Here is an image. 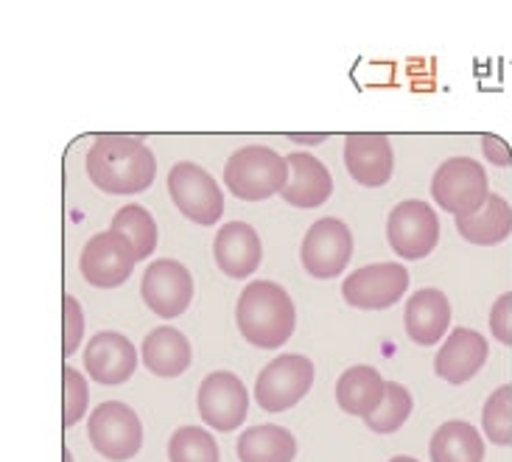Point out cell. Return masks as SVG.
Wrapping results in <instances>:
<instances>
[{"instance_id": "9c48e42d", "label": "cell", "mask_w": 512, "mask_h": 462, "mask_svg": "<svg viewBox=\"0 0 512 462\" xmlns=\"http://www.w3.org/2000/svg\"><path fill=\"white\" fill-rule=\"evenodd\" d=\"M350 258H353V233L342 219L325 216L308 227L300 247V261L311 278H339L350 264Z\"/></svg>"}, {"instance_id": "30bf717a", "label": "cell", "mask_w": 512, "mask_h": 462, "mask_svg": "<svg viewBox=\"0 0 512 462\" xmlns=\"http://www.w3.org/2000/svg\"><path fill=\"white\" fill-rule=\"evenodd\" d=\"M135 264H138V252L129 244V238L115 230H104V233L87 238L82 258H79L82 278L96 289L124 286Z\"/></svg>"}, {"instance_id": "d4e9b609", "label": "cell", "mask_w": 512, "mask_h": 462, "mask_svg": "<svg viewBox=\"0 0 512 462\" xmlns=\"http://www.w3.org/2000/svg\"><path fill=\"white\" fill-rule=\"evenodd\" d=\"M110 230L129 238V244L138 252V261L149 258L157 250V238H160L157 236V222H154V216L143 205H135V202L124 205L112 216Z\"/></svg>"}, {"instance_id": "5b68a950", "label": "cell", "mask_w": 512, "mask_h": 462, "mask_svg": "<svg viewBox=\"0 0 512 462\" xmlns=\"http://www.w3.org/2000/svg\"><path fill=\"white\" fill-rule=\"evenodd\" d=\"M314 362L300 353H280L255 378V401L263 412H286L314 387Z\"/></svg>"}, {"instance_id": "4316f807", "label": "cell", "mask_w": 512, "mask_h": 462, "mask_svg": "<svg viewBox=\"0 0 512 462\" xmlns=\"http://www.w3.org/2000/svg\"><path fill=\"white\" fill-rule=\"evenodd\" d=\"M171 462H219V446L202 426H180L168 440Z\"/></svg>"}, {"instance_id": "83f0119b", "label": "cell", "mask_w": 512, "mask_h": 462, "mask_svg": "<svg viewBox=\"0 0 512 462\" xmlns=\"http://www.w3.org/2000/svg\"><path fill=\"white\" fill-rule=\"evenodd\" d=\"M482 432L496 446H512V384L490 392L482 406Z\"/></svg>"}, {"instance_id": "484cf974", "label": "cell", "mask_w": 512, "mask_h": 462, "mask_svg": "<svg viewBox=\"0 0 512 462\" xmlns=\"http://www.w3.org/2000/svg\"><path fill=\"white\" fill-rule=\"evenodd\" d=\"M412 406H415L412 392L406 390L403 384H398V381H387L384 401H381V406H378L364 423H367V429L375 434L398 432L403 423L409 420V415H412Z\"/></svg>"}, {"instance_id": "8992f818", "label": "cell", "mask_w": 512, "mask_h": 462, "mask_svg": "<svg viewBox=\"0 0 512 462\" xmlns=\"http://www.w3.org/2000/svg\"><path fill=\"white\" fill-rule=\"evenodd\" d=\"M168 194L188 222L210 227L222 219L224 194L205 168L182 160L168 171Z\"/></svg>"}, {"instance_id": "603a6c76", "label": "cell", "mask_w": 512, "mask_h": 462, "mask_svg": "<svg viewBox=\"0 0 512 462\" xmlns=\"http://www.w3.org/2000/svg\"><path fill=\"white\" fill-rule=\"evenodd\" d=\"M431 462H485V437L468 420H445L429 443Z\"/></svg>"}, {"instance_id": "d6986e66", "label": "cell", "mask_w": 512, "mask_h": 462, "mask_svg": "<svg viewBox=\"0 0 512 462\" xmlns=\"http://www.w3.org/2000/svg\"><path fill=\"white\" fill-rule=\"evenodd\" d=\"M403 325H406V336L423 345V348H431L437 345L445 336V331L451 328V303L440 289H417L409 303H406V311H403Z\"/></svg>"}, {"instance_id": "1f68e13d", "label": "cell", "mask_w": 512, "mask_h": 462, "mask_svg": "<svg viewBox=\"0 0 512 462\" xmlns=\"http://www.w3.org/2000/svg\"><path fill=\"white\" fill-rule=\"evenodd\" d=\"M482 149H485V157L493 166H512L510 143L501 140L499 135H482Z\"/></svg>"}, {"instance_id": "7c38bea8", "label": "cell", "mask_w": 512, "mask_h": 462, "mask_svg": "<svg viewBox=\"0 0 512 462\" xmlns=\"http://www.w3.org/2000/svg\"><path fill=\"white\" fill-rule=\"evenodd\" d=\"M196 404H199V418L205 420L210 429L233 432L250 412V392L236 373L216 370L199 384Z\"/></svg>"}, {"instance_id": "8fae6325", "label": "cell", "mask_w": 512, "mask_h": 462, "mask_svg": "<svg viewBox=\"0 0 512 462\" xmlns=\"http://www.w3.org/2000/svg\"><path fill=\"white\" fill-rule=\"evenodd\" d=\"M409 289V269L398 261H381L356 269L342 283V297L347 306L361 311L392 308Z\"/></svg>"}, {"instance_id": "44dd1931", "label": "cell", "mask_w": 512, "mask_h": 462, "mask_svg": "<svg viewBox=\"0 0 512 462\" xmlns=\"http://www.w3.org/2000/svg\"><path fill=\"white\" fill-rule=\"evenodd\" d=\"M143 364L146 370L160 378H177L182 376L188 367H191V342L188 336L177 331V328H154L143 339V348H140Z\"/></svg>"}, {"instance_id": "ffe728a7", "label": "cell", "mask_w": 512, "mask_h": 462, "mask_svg": "<svg viewBox=\"0 0 512 462\" xmlns=\"http://www.w3.org/2000/svg\"><path fill=\"white\" fill-rule=\"evenodd\" d=\"M387 381L370 364H356L336 381V404L353 418H370L384 401Z\"/></svg>"}, {"instance_id": "6da1fadb", "label": "cell", "mask_w": 512, "mask_h": 462, "mask_svg": "<svg viewBox=\"0 0 512 462\" xmlns=\"http://www.w3.org/2000/svg\"><path fill=\"white\" fill-rule=\"evenodd\" d=\"M154 174V152L132 135H98L87 152V177L107 196L143 194L154 182Z\"/></svg>"}, {"instance_id": "9a60e30c", "label": "cell", "mask_w": 512, "mask_h": 462, "mask_svg": "<svg viewBox=\"0 0 512 462\" xmlns=\"http://www.w3.org/2000/svg\"><path fill=\"white\" fill-rule=\"evenodd\" d=\"M84 370L96 384H124L138 370V348L118 331H98L84 348Z\"/></svg>"}, {"instance_id": "3957f363", "label": "cell", "mask_w": 512, "mask_h": 462, "mask_svg": "<svg viewBox=\"0 0 512 462\" xmlns=\"http://www.w3.org/2000/svg\"><path fill=\"white\" fill-rule=\"evenodd\" d=\"M289 182V163L269 146H241L224 163V185L244 202H263Z\"/></svg>"}, {"instance_id": "5bb4252c", "label": "cell", "mask_w": 512, "mask_h": 462, "mask_svg": "<svg viewBox=\"0 0 512 462\" xmlns=\"http://www.w3.org/2000/svg\"><path fill=\"white\" fill-rule=\"evenodd\" d=\"M345 168L364 188H381L392 180L395 152L381 132H353L345 138Z\"/></svg>"}, {"instance_id": "f546056e", "label": "cell", "mask_w": 512, "mask_h": 462, "mask_svg": "<svg viewBox=\"0 0 512 462\" xmlns=\"http://www.w3.org/2000/svg\"><path fill=\"white\" fill-rule=\"evenodd\" d=\"M62 356L70 359L79 345H82V336H84V311L82 303L73 297V294H65L62 297Z\"/></svg>"}, {"instance_id": "2e32d148", "label": "cell", "mask_w": 512, "mask_h": 462, "mask_svg": "<svg viewBox=\"0 0 512 462\" xmlns=\"http://www.w3.org/2000/svg\"><path fill=\"white\" fill-rule=\"evenodd\" d=\"M213 258L227 278L247 280L261 266L263 247L258 230L247 222H230L213 238Z\"/></svg>"}, {"instance_id": "52a82bcc", "label": "cell", "mask_w": 512, "mask_h": 462, "mask_svg": "<svg viewBox=\"0 0 512 462\" xmlns=\"http://www.w3.org/2000/svg\"><path fill=\"white\" fill-rule=\"evenodd\" d=\"M90 443L104 460L126 462L138 457L143 446V423L132 406L121 401H104L93 409L87 423Z\"/></svg>"}, {"instance_id": "ba28073f", "label": "cell", "mask_w": 512, "mask_h": 462, "mask_svg": "<svg viewBox=\"0 0 512 462\" xmlns=\"http://www.w3.org/2000/svg\"><path fill=\"white\" fill-rule=\"evenodd\" d=\"M387 241L403 261H423L440 244V219L423 199H406L389 210Z\"/></svg>"}, {"instance_id": "836d02e7", "label": "cell", "mask_w": 512, "mask_h": 462, "mask_svg": "<svg viewBox=\"0 0 512 462\" xmlns=\"http://www.w3.org/2000/svg\"><path fill=\"white\" fill-rule=\"evenodd\" d=\"M62 460H65V462H73V457H70V451H65V454H62Z\"/></svg>"}, {"instance_id": "7a4b0ae2", "label": "cell", "mask_w": 512, "mask_h": 462, "mask_svg": "<svg viewBox=\"0 0 512 462\" xmlns=\"http://www.w3.org/2000/svg\"><path fill=\"white\" fill-rule=\"evenodd\" d=\"M236 325L252 348L277 350L294 334L297 308L280 283L255 280V283H247L238 297Z\"/></svg>"}, {"instance_id": "f1b7e54d", "label": "cell", "mask_w": 512, "mask_h": 462, "mask_svg": "<svg viewBox=\"0 0 512 462\" xmlns=\"http://www.w3.org/2000/svg\"><path fill=\"white\" fill-rule=\"evenodd\" d=\"M62 426L70 429L76 426L79 420L84 418L87 412V381H84L82 373H76L73 367H62Z\"/></svg>"}, {"instance_id": "277c9868", "label": "cell", "mask_w": 512, "mask_h": 462, "mask_svg": "<svg viewBox=\"0 0 512 462\" xmlns=\"http://www.w3.org/2000/svg\"><path fill=\"white\" fill-rule=\"evenodd\" d=\"M490 194L485 166L473 157H448L431 177L434 202L454 219L476 213Z\"/></svg>"}, {"instance_id": "7402d4cb", "label": "cell", "mask_w": 512, "mask_h": 462, "mask_svg": "<svg viewBox=\"0 0 512 462\" xmlns=\"http://www.w3.org/2000/svg\"><path fill=\"white\" fill-rule=\"evenodd\" d=\"M457 233L476 247H496L512 236V205L501 194H490L471 216L454 219Z\"/></svg>"}, {"instance_id": "cb8c5ba5", "label": "cell", "mask_w": 512, "mask_h": 462, "mask_svg": "<svg viewBox=\"0 0 512 462\" xmlns=\"http://www.w3.org/2000/svg\"><path fill=\"white\" fill-rule=\"evenodd\" d=\"M236 454L241 462H294L297 440L283 426L261 423L238 437Z\"/></svg>"}, {"instance_id": "e0dca14e", "label": "cell", "mask_w": 512, "mask_h": 462, "mask_svg": "<svg viewBox=\"0 0 512 462\" xmlns=\"http://www.w3.org/2000/svg\"><path fill=\"white\" fill-rule=\"evenodd\" d=\"M286 163H289V182L280 191L283 202H289L291 208L314 210L331 199L333 177L319 157L311 152H291L286 154Z\"/></svg>"}, {"instance_id": "4fadbf2b", "label": "cell", "mask_w": 512, "mask_h": 462, "mask_svg": "<svg viewBox=\"0 0 512 462\" xmlns=\"http://www.w3.org/2000/svg\"><path fill=\"white\" fill-rule=\"evenodd\" d=\"M140 297L157 317L174 320V317L185 314L194 300V278H191L188 266L174 258L152 261L140 280Z\"/></svg>"}, {"instance_id": "ac0fdd59", "label": "cell", "mask_w": 512, "mask_h": 462, "mask_svg": "<svg viewBox=\"0 0 512 462\" xmlns=\"http://www.w3.org/2000/svg\"><path fill=\"white\" fill-rule=\"evenodd\" d=\"M490 348L487 339L473 328H454L443 348L437 350L434 373L448 384H465L485 367Z\"/></svg>"}, {"instance_id": "4dcf8cb0", "label": "cell", "mask_w": 512, "mask_h": 462, "mask_svg": "<svg viewBox=\"0 0 512 462\" xmlns=\"http://www.w3.org/2000/svg\"><path fill=\"white\" fill-rule=\"evenodd\" d=\"M490 331L499 339L501 345H512V292H504L496 297V303L490 308Z\"/></svg>"}, {"instance_id": "d6a6232c", "label": "cell", "mask_w": 512, "mask_h": 462, "mask_svg": "<svg viewBox=\"0 0 512 462\" xmlns=\"http://www.w3.org/2000/svg\"><path fill=\"white\" fill-rule=\"evenodd\" d=\"M389 462H420V460H415V457H403L401 454V457H392Z\"/></svg>"}]
</instances>
